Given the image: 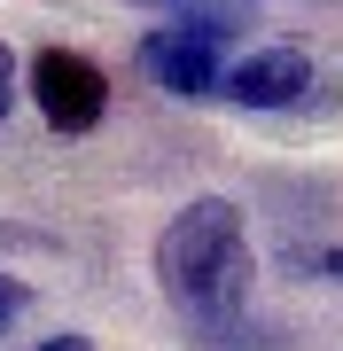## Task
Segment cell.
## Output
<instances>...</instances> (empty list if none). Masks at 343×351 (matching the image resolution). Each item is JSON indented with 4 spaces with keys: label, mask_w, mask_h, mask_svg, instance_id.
I'll list each match as a JSON object with an SVG mask.
<instances>
[{
    "label": "cell",
    "mask_w": 343,
    "mask_h": 351,
    "mask_svg": "<svg viewBox=\"0 0 343 351\" xmlns=\"http://www.w3.org/2000/svg\"><path fill=\"white\" fill-rule=\"evenodd\" d=\"M156 281L188 320H234L250 297V242L227 195H195L156 242Z\"/></svg>",
    "instance_id": "1"
},
{
    "label": "cell",
    "mask_w": 343,
    "mask_h": 351,
    "mask_svg": "<svg viewBox=\"0 0 343 351\" xmlns=\"http://www.w3.org/2000/svg\"><path fill=\"white\" fill-rule=\"evenodd\" d=\"M227 32H234L227 16L188 8L172 32L156 24L149 39H140V71H149L164 94H179V101H211L218 78H227Z\"/></svg>",
    "instance_id": "2"
},
{
    "label": "cell",
    "mask_w": 343,
    "mask_h": 351,
    "mask_svg": "<svg viewBox=\"0 0 343 351\" xmlns=\"http://www.w3.org/2000/svg\"><path fill=\"white\" fill-rule=\"evenodd\" d=\"M31 94H39V117L55 133H94L110 110V78L102 63H86L78 47H39L31 55Z\"/></svg>",
    "instance_id": "3"
},
{
    "label": "cell",
    "mask_w": 343,
    "mask_h": 351,
    "mask_svg": "<svg viewBox=\"0 0 343 351\" xmlns=\"http://www.w3.org/2000/svg\"><path fill=\"white\" fill-rule=\"evenodd\" d=\"M218 94L242 101V110H289V101L312 94V63L296 47H257V55H242V63L218 78Z\"/></svg>",
    "instance_id": "4"
},
{
    "label": "cell",
    "mask_w": 343,
    "mask_h": 351,
    "mask_svg": "<svg viewBox=\"0 0 343 351\" xmlns=\"http://www.w3.org/2000/svg\"><path fill=\"white\" fill-rule=\"evenodd\" d=\"M8 110H16V55L0 47V125H8Z\"/></svg>",
    "instance_id": "5"
},
{
    "label": "cell",
    "mask_w": 343,
    "mask_h": 351,
    "mask_svg": "<svg viewBox=\"0 0 343 351\" xmlns=\"http://www.w3.org/2000/svg\"><path fill=\"white\" fill-rule=\"evenodd\" d=\"M16 313H24V281H8V274H0V328H8Z\"/></svg>",
    "instance_id": "6"
},
{
    "label": "cell",
    "mask_w": 343,
    "mask_h": 351,
    "mask_svg": "<svg viewBox=\"0 0 343 351\" xmlns=\"http://www.w3.org/2000/svg\"><path fill=\"white\" fill-rule=\"evenodd\" d=\"M31 351H94L86 336H47V343H31Z\"/></svg>",
    "instance_id": "7"
},
{
    "label": "cell",
    "mask_w": 343,
    "mask_h": 351,
    "mask_svg": "<svg viewBox=\"0 0 343 351\" xmlns=\"http://www.w3.org/2000/svg\"><path fill=\"white\" fill-rule=\"evenodd\" d=\"M172 8H250V0H172Z\"/></svg>",
    "instance_id": "8"
},
{
    "label": "cell",
    "mask_w": 343,
    "mask_h": 351,
    "mask_svg": "<svg viewBox=\"0 0 343 351\" xmlns=\"http://www.w3.org/2000/svg\"><path fill=\"white\" fill-rule=\"evenodd\" d=\"M320 274H328V281H343V250H328V258H320Z\"/></svg>",
    "instance_id": "9"
}]
</instances>
